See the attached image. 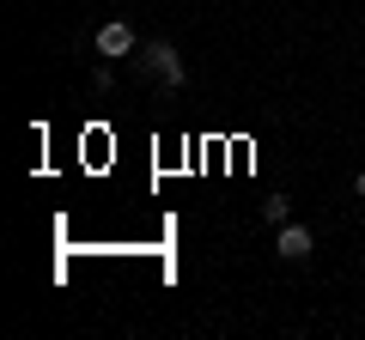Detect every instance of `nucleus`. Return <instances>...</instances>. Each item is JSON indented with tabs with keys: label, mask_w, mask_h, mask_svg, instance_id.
I'll return each instance as SVG.
<instances>
[{
	"label": "nucleus",
	"mask_w": 365,
	"mask_h": 340,
	"mask_svg": "<svg viewBox=\"0 0 365 340\" xmlns=\"http://www.w3.org/2000/svg\"><path fill=\"white\" fill-rule=\"evenodd\" d=\"M140 67L165 85V92H182V79H189V67H182V55H177V43H165V37H153V43H140Z\"/></svg>",
	"instance_id": "nucleus-1"
},
{
	"label": "nucleus",
	"mask_w": 365,
	"mask_h": 340,
	"mask_svg": "<svg viewBox=\"0 0 365 340\" xmlns=\"http://www.w3.org/2000/svg\"><path fill=\"white\" fill-rule=\"evenodd\" d=\"M91 49L104 55V61H122V55H134V31L122 25V18H110V25H98V37H91Z\"/></svg>",
	"instance_id": "nucleus-2"
},
{
	"label": "nucleus",
	"mask_w": 365,
	"mask_h": 340,
	"mask_svg": "<svg viewBox=\"0 0 365 340\" xmlns=\"http://www.w3.org/2000/svg\"><path fill=\"white\" fill-rule=\"evenodd\" d=\"M274 249H280V262H304V255H311V249H317V237H311V225H280V243H274Z\"/></svg>",
	"instance_id": "nucleus-3"
},
{
	"label": "nucleus",
	"mask_w": 365,
	"mask_h": 340,
	"mask_svg": "<svg viewBox=\"0 0 365 340\" xmlns=\"http://www.w3.org/2000/svg\"><path fill=\"white\" fill-rule=\"evenodd\" d=\"M262 219H268V225H287V219H292V201H287V195L262 201Z\"/></svg>",
	"instance_id": "nucleus-4"
},
{
	"label": "nucleus",
	"mask_w": 365,
	"mask_h": 340,
	"mask_svg": "<svg viewBox=\"0 0 365 340\" xmlns=\"http://www.w3.org/2000/svg\"><path fill=\"white\" fill-rule=\"evenodd\" d=\"M353 188H359V195H365V170H359V176H353Z\"/></svg>",
	"instance_id": "nucleus-5"
}]
</instances>
